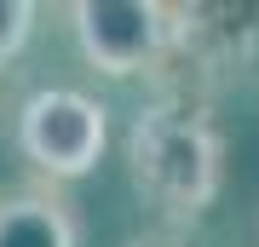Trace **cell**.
<instances>
[{"label": "cell", "instance_id": "cell-1", "mask_svg": "<svg viewBox=\"0 0 259 247\" xmlns=\"http://www.w3.org/2000/svg\"><path fill=\"white\" fill-rule=\"evenodd\" d=\"M127 184L161 219L190 224L225 184V132L196 92H161L127 127Z\"/></svg>", "mask_w": 259, "mask_h": 247}, {"label": "cell", "instance_id": "cell-2", "mask_svg": "<svg viewBox=\"0 0 259 247\" xmlns=\"http://www.w3.org/2000/svg\"><path fill=\"white\" fill-rule=\"evenodd\" d=\"M12 144H18V156L35 167L40 178L75 184V178H87L104 161V144H110V110H104L93 92L40 86V92H29V98L18 104Z\"/></svg>", "mask_w": 259, "mask_h": 247}, {"label": "cell", "instance_id": "cell-3", "mask_svg": "<svg viewBox=\"0 0 259 247\" xmlns=\"http://www.w3.org/2000/svg\"><path fill=\"white\" fill-rule=\"evenodd\" d=\"M64 18L81 58L110 81L173 64V6L161 0H75Z\"/></svg>", "mask_w": 259, "mask_h": 247}, {"label": "cell", "instance_id": "cell-4", "mask_svg": "<svg viewBox=\"0 0 259 247\" xmlns=\"http://www.w3.org/2000/svg\"><path fill=\"white\" fill-rule=\"evenodd\" d=\"M259 52V6H173V58L236 69Z\"/></svg>", "mask_w": 259, "mask_h": 247}, {"label": "cell", "instance_id": "cell-5", "mask_svg": "<svg viewBox=\"0 0 259 247\" xmlns=\"http://www.w3.org/2000/svg\"><path fill=\"white\" fill-rule=\"evenodd\" d=\"M0 247H81V213L52 184L0 190Z\"/></svg>", "mask_w": 259, "mask_h": 247}, {"label": "cell", "instance_id": "cell-6", "mask_svg": "<svg viewBox=\"0 0 259 247\" xmlns=\"http://www.w3.org/2000/svg\"><path fill=\"white\" fill-rule=\"evenodd\" d=\"M35 18H40V6H29V0H0V69L29 46Z\"/></svg>", "mask_w": 259, "mask_h": 247}, {"label": "cell", "instance_id": "cell-7", "mask_svg": "<svg viewBox=\"0 0 259 247\" xmlns=\"http://www.w3.org/2000/svg\"><path fill=\"white\" fill-rule=\"evenodd\" d=\"M127 247H185V241H173V236H139V241H127Z\"/></svg>", "mask_w": 259, "mask_h": 247}]
</instances>
